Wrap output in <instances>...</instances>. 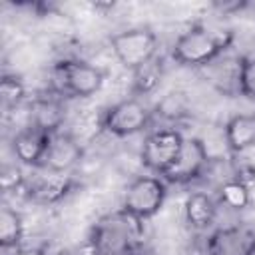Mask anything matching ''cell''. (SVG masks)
<instances>
[{"label": "cell", "instance_id": "cell-1", "mask_svg": "<svg viewBox=\"0 0 255 255\" xmlns=\"http://www.w3.org/2000/svg\"><path fill=\"white\" fill-rule=\"evenodd\" d=\"M141 243L143 221L122 207L100 217L94 223L88 239L92 255H131L137 253Z\"/></svg>", "mask_w": 255, "mask_h": 255}, {"label": "cell", "instance_id": "cell-2", "mask_svg": "<svg viewBox=\"0 0 255 255\" xmlns=\"http://www.w3.org/2000/svg\"><path fill=\"white\" fill-rule=\"evenodd\" d=\"M233 34L227 30H213L203 24H193L177 36L171 46V58L187 68L201 70L215 58L227 52Z\"/></svg>", "mask_w": 255, "mask_h": 255}, {"label": "cell", "instance_id": "cell-3", "mask_svg": "<svg viewBox=\"0 0 255 255\" xmlns=\"http://www.w3.org/2000/svg\"><path fill=\"white\" fill-rule=\"evenodd\" d=\"M104 72L92 62L80 58H68L52 68V84L58 94L70 98H92L104 86Z\"/></svg>", "mask_w": 255, "mask_h": 255}, {"label": "cell", "instance_id": "cell-4", "mask_svg": "<svg viewBox=\"0 0 255 255\" xmlns=\"http://www.w3.org/2000/svg\"><path fill=\"white\" fill-rule=\"evenodd\" d=\"M167 183L155 175H139L131 179L122 193V209L133 217L147 221L159 213L165 203Z\"/></svg>", "mask_w": 255, "mask_h": 255}, {"label": "cell", "instance_id": "cell-5", "mask_svg": "<svg viewBox=\"0 0 255 255\" xmlns=\"http://www.w3.org/2000/svg\"><path fill=\"white\" fill-rule=\"evenodd\" d=\"M110 46L118 62L131 72L157 58V36L147 26L128 28L114 34L110 38Z\"/></svg>", "mask_w": 255, "mask_h": 255}, {"label": "cell", "instance_id": "cell-6", "mask_svg": "<svg viewBox=\"0 0 255 255\" xmlns=\"http://www.w3.org/2000/svg\"><path fill=\"white\" fill-rule=\"evenodd\" d=\"M185 135L175 128H159L145 135L141 143V163L155 175H163L177 159Z\"/></svg>", "mask_w": 255, "mask_h": 255}, {"label": "cell", "instance_id": "cell-7", "mask_svg": "<svg viewBox=\"0 0 255 255\" xmlns=\"http://www.w3.org/2000/svg\"><path fill=\"white\" fill-rule=\"evenodd\" d=\"M151 112L137 98H126L110 106L102 118V128L116 137H129L147 128Z\"/></svg>", "mask_w": 255, "mask_h": 255}, {"label": "cell", "instance_id": "cell-8", "mask_svg": "<svg viewBox=\"0 0 255 255\" xmlns=\"http://www.w3.org/2000/svg\"><path fill=\"white\" fill-rule=\"evenodd\" d=\"M207 163H209V149L205 147L203 139H199V137H185L177 159L161 175V179L167 181V183H179V185L189 183V181L197 179L203 173Z\"/></svg>", "mask_w": 255, "mask_h": 255}, {"label": "cell", "instance_id": "cell-9", "mask_svg": "<svg viewBox=\"0 0 255 255\" xmlns=\"http://www.w3.org/2000/svg\"><path fill=\"white\" fill-rule=\"evenodd\" d=\"M82 155H84V147L80 139L70 131L58 129L50 133L48 147L38 167L56 171V173H70L82 161Z\"/></svg>", "mask_w": 255, "mask_h": 255}, {"label": "cell", "instance_id": "cell-10", "mask_svg": "<svg viewBox=\"0 0 255 255\" xmlns=\"http://www.w3.org/2000/svg\"><path fill=\"white\" fill-rule=\"evenodd\" d=\"M42 169V167H40ZM22 189H26V197L40 205H54L62 201L70 189H72V177L68 173H56L42 169L40 175H32V179H26Z\"/></svg>", "mask_w": 255, "mask_h": 255}, {"label": "cell", "instance_id": "cell-11", "mask_svg": "<svg viewBox=\"0 0 255 255\" xmlns=\"http://www.w3.org/2000/svg\"><path fill=\"white\" fill-rule=\"evenodd\" d=\"M50 133L52 131H48L36 124H28V126L20 128L12 137V153H14L16 161L24 163V165L38 167L44 157V151L48 147Z\"/></svg>", "mask_w": 255, "mask_h": 255}, {"label": "cell", "instance_id": "cell-12", "mask_svg": "<svg viewBox=\"0 0 255 255\" xmlns=\"http://www.w3.org/2000/svg\"><path fill=\"white\" fill-rule=\"evenodd\" d=\"M241 68H243V56L221 54L219 58L203 66L201 74L215 90L231 96V94H241Z\"/></svg>", "mask_w": 255, "mask_h": 255}, {"label": "cell", "instance_id": "cell-13", "mask_svg": "<svg viewBox=\"0 0 255 255\" xmlns=\"http://www.w3.org/2000/svg\"><path fill=\"white\" fill-rule=\"evenodd\" d=\"M215 255H255V227L233 223L213 229Z\"/></svg>", "mask_w": 255, "mask_h": 255}, {"label": "cell", "instance_id": "cell-14", "mask_svg": "<svg viewBox=\"0 0 255 255\" xmlns=\"http://www.w3.org/2000/svg\"><path fill=\"white\" fill-rule=\"evenodd\" d=\"M227 149L237 155L255 147V114H235L223 128Z\"/></svg>", "mask_w": 255, "mask_h": 255}, {"label": "cell", "instance_id": "cell-15", "mask_svg": "<svg viewBox=\"0 0 255 255\" xmlns=\"http://www.w3.org/2000/svg\"><path fill=\"white\" fill-rule=\"evenodd\" d=\"M183 215L193 231H209L217 217V207L205 191H193L183 201Z\"/></svg>", "mask_w": 255, "mask_h": 255}, {"label": "cell", "instance_id": "cell-16", "mask_svg": "<svg viewBox=\"0 0 255 255\" xmlns=\"http://www.w3.org/2000/svg\"><path fill=\"white\" fill-rule=\"evenodd\" d=\"M22 237H24L22 215L10 205H2V211H0V245L2 247H20Z\"/></svg>", "mask_w": 255, "mask_h": 255}, {"label": "cell", "instance_id": "cell-17", "mask_svg": "<svg viewBox=\"0 0 255 255\" xmlns=\"http://www.w3.org/2000/svg\"><path fill=\"white\" fill-rule=\"evenodd\" d=\"M131 74H133V80H131L133 92L139 96L151 94L163 78V62H161V58H153L151 62L143 64L141 68L133 70Z\"/></svg>", "mask_w": 255, "mask_h": 255}, {"label": "cell", "instance_id": "cell-18", "mask_svg": "<svg viewBox=\"0 0 255 255\" xmlns=\"http://www.w3.org/2000/svg\"><path fill=\"white\" fill-rule=\"evenodd\" d=\"M62 106L54 100H38L34 104V112L30 114V124H36L48 131H58L62 128Z\"/></svg>", "mask_w": 255, "mask_h": 255}, {"label": "cell", "instance_id": "cell-19", "mask_svg": "<svg viewBox=\"0 0 255 255\" xmlns=\"http://www.w3.org/2000/svg\"><path fill=\"white\" fill-rule=\"evenodd\" d=\"M219 197H221V203L227 207V209H233V211H241L245 209L249 203H251V191H249V185L237 177L233 179H227L221 189H219Z\"/></svg>", "mask_w": 255, "mask_h": 255}, {"label": "cell", "instance_id": "cell-20", "mask_svg": "<svg viewBox=\"0 0 255 255\" xmlns=\"http://www.w3.org/2000/svg\"><path fill=\"white\" fill-rule=\"evenodd\" d=\"M26 98V86L18 76H4L0 82V100L2 108L8 112L12 108H18Z\"/></svg>", "mask_w": 255, "mask_h": 255}, {"label": "cell", "instance_id": "cell-21", "mask_svg": "<svg viewBox=\"0 0 255 255\" xmlns=\"http://www.w3.org/2000/svg\"><path fill=\"white\" fill-rule=\"evenodd\" d=\"M157 112L163 116V118H169V120H179L187 114V100L183 94L179 92H171L167 94L159 106H157Z\"/></svg>", "mask_w": 255, "mask_h": 255}, {"label": "cell", "instance_id": "cell-22", "mask_svg": "<svg viewBox=\"0 0 255 255\" xmlns=\"http://www.w3.org/2000/svg\"><path fill=\"white\" fill-rule=\"evenodd\" d=\"M187 255H215L213 231H195L187 243Z\"/></svg>", "mask_w": 255, "mask_h": 255}, {"label": "cell", "instance_id": "cell-23", "mask_svg": "<svg viewBox=\"0 0 255 255\" xmlns=\"http://www.w3.org/2000/svg\"><path fill=\"white\" fill-rule=\"evenodd\" d=\"M241 94L251 98V100H255V56H243Z\"/></svg>", "mask_w": 255, "mask_h": 255}, {"label": "cell", "instance_id": "cell-24", "mask_svg": "<svg viewBox=\"0 0 255 255\" xmlns=\"http://www.w3.org/2000/svg\"><path fill=\"white\" fill-rule=\"evenodd\" d=\"M0 181H2V189L4 191H18V189H22L26 177H24L20 165L18 163H12V165H4L2 167Z\"/></svg>", "mask_w": 255, "mask_h": 255}, {"label": "cell", "instance_id": "cell-25", "mask_svg": "<svg viewBox=\"0 0 255 255\" xmlns=\"http://www.w3.org/2000/svg\"><path fill=\"white\" fill-rule=\"evenodd\" d=\"M6 255H48L40 247H2Z\"/></svg>", "mask_w": 255, "mask_h": 255}]
</instances>
